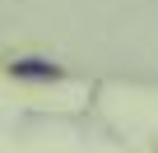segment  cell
<instances>
[{
	"mask_svg": "<svg viewBox=\"0 0 158 153\" xmlns=\"http://www.w3.org/2000/svg\"><path fill=\"white\" fill-rule=\"evenodd\" d=\"M10 74H14V79H56V65H47V60H14L10 65Z\"/></svg>",
	"mask_w": 158,
	"mask_h": 153,
	"instance_id": "cell-1",
	"label": "cell"
}]
</instances>
